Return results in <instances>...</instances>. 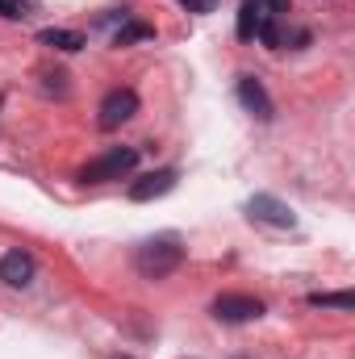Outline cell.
<instances>
[{"label":"cell","mask_w":355,"mask_h":359,"mask_svg":"<svg viewBox=\"0 0 355 359\" xmlns=\"http://www.w3.org/2000/svg\"><path fill=\"white\" fill-rule=\"evenodd\" d=\"M180 264H184V247H180L176 238H151V243H142L138 255H134V268L142 271L147 280H163V276H172Z\"/></svg>","instance_id":"1"},{"label":"cell","mask_w":355,"mask_h":359,"mask_svg":"<svg viewBox=\"0 0 355 359\" xmlns=\"http://www.w3.org/2000/svg\"><path fill=\"white\" fill-rule=\"evenodd\" d=\"M134 168H138V151H134V147H117V151L100 155L96 163H88V168L80 172V180H84V184H109V180L130 176Z\"/></svg>","instance_id":"2"},{"label":"cell","mask_w":355,"mask_h":359,"mask_svg":"<svg viewBox=\"0 0 355 359\" xmlns=\"http://www.w3.org/2000/svg\"><path fill=\"white\" fill-rule=\"evenodd\" d=\"M260 313H264V301H260V297H247V292H222V297L213 301V318H217V322H230V326L255 322Z\"/></svg>","instance_id":"3"},{"label":"cell","mask_w":355,"mask_h":359,"mask_svg":"<svg viewBox=\"0 0 355 359\" xmlns=\"http://www.w3.org/2000/svg\"><path fill=\"white\" fill-rule=\"evenodd\" d=\"M134 113H138V96L130 88H117L100 100V117H96V121H100V130H117V126H126Z\"/></svg>","instance_id":"4"},{"label":"cell","mask_w":355,"mask_h":359,"mask_svg":"<svg viewBox=\"0 0 355 359\" xmlns=\"http://www.w3.org/2000/svg\"><path fill=\"white\" fill-rule=\"evenodd\" d=\"M247 213L255 217V222H267V226H280V230H288L297 217H293V209L284 205V201H276V196H267V192H260V196H251V205H247Z\"/></svg>","instance_id":"5"},{"label":"cell","mask_w":355,"mask_h":359,"mask_svg":"<svg viewBox=\"0 0 355 359\" xmlns=\"http://www.w3.org/2000/svg\"><path fill=\"white\" fill-rule=\"evenodd\" d=\"M34 271H38V264H34L29 251H8V255L0 259V280H4L8 288H25V284L34 280Z\"/></svg>","instance_id":"6"},{"label":"cell","mask_w":355,"mask_h":359,"mask_svg":"<svg viewBox=\"0 0 355 359\" xmlns=\"http://www.w3.org/2000/svg\"><path fill=\"white\" fill-rule=\"evenodd\" d=\"M172 188H176V172H172V168L147 172V176H138L130 184V201H155V196H163V192H172Z\"/></svg>","instance_id":"7"},{"label":"cell","mask_w":355,"mask_h":359,"mask_svg":"<svg viewBox=\"0 0 355 359\" xmlns=\"http://www.w3.org/2000/svg\"><path fill=\"white\" fill-rule=\"evenodd\" d=\"M239 100H243L260 121H272V100H267L264 84H260L255 76H239Z\"/></svg>","instance_id":"8"},{"label":"cell","mask_w":355,"mask_h":359,"mask_svg":"<svg viewBox=\"0 0 355 359\" xmlns=\"http://www.w3.org/2000/svg\"><path fill=\"white\" fill-rule=\"evenodd\" d=\"M38 42L42 46H55V50H80V46H88L84 34H76V29H42Z\"/></svg>","instance_id":"9"},{"label":"cell","mask_w":355,"mask_h":359,"mask_svg":"<svg viewBox=\"0 0 355 359\" xmlns=\"http://www.w3.org/2000/svg\"><path fill=\"white\" fill-rule=\"evenodd\" d=\"M309 305H322V309H343V313H347V309L355 305V297H351V292H314V297H309Z\"/></svg>","instance_id":"10"},{"label":"cell","mask_w":355,"mask_h":359,"mask_svg":"<svg viewBox=\"0 0 355 359\" xmlns=\"http://www.w3.org/2000/svg\"><path fill=\"white\" fill-rule=\"evenodd\" d=\"M142 38H155V29H151V25H121L113 42H117V46H130V42H142Z\"/></svg>","instance_id":"11"},{"label":"cell","mask_w":355,"mask_h":359,"mask_svg":"<svg viewBox=\"0 0 355 359\" xmlns=\"http://www.w3.org/2000/svg\"><path fill=\"white\" fill-rule=\"evenodd\" d=\"M255 25H260L255 8H251V4H243V8H239V38H255Z\"/></svg>","instance_id":"12"},{"label":"cell","mask_w":355,"mask_h":359,"mask_svg":"<svg viewBox=\"0 0 355 359\" xmlns=\"http://www.w3.org/2000/svg\"><path fill=\"white\" fill-rule=\"evenodd\" d=\"M0 13L13 17V21H21V17L29 13V0H0Z\"/></svg>","instance_id":"13"},{"label":"cell","mask_w":355,"mask_h":359,"mask_svg":"<svg viewBox=\"0 0 355 359\" xmlns=\"http://www.w3.org/2000/svg\"><path fill=\"white\" fill-rule=\"evenodd\" d=\"M180 4H184L188 13H213V4H217V0H180Z\"/></svg>","instance_id":"14"},{"label":"cell","mask_w":355,"mask_h":359,"mask_svg":"<svg viewBox=\"0 0 355 359\" xmlns=\"http://www.w3.org/2000/svg\"><path fill=\"white\" fill-rule=\"evenodd\" d=\"M117 359H130V355H117Z\"/></svg>","instance_id":"15"}]
</instances>
